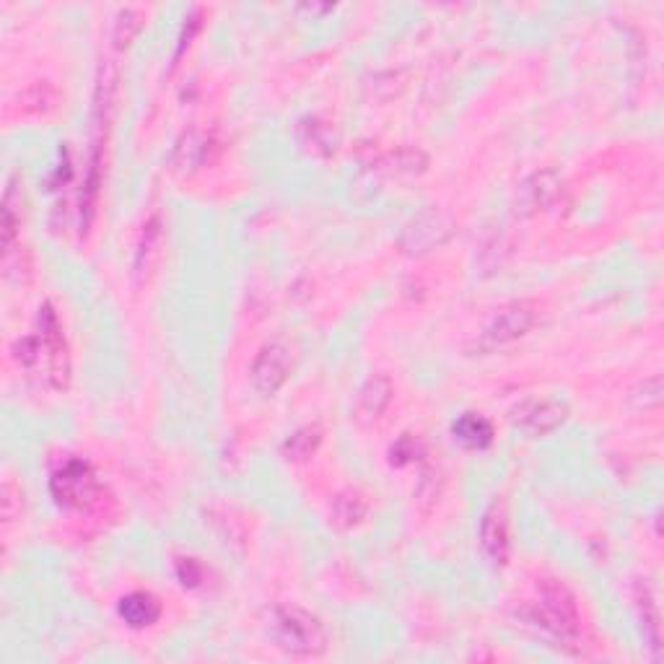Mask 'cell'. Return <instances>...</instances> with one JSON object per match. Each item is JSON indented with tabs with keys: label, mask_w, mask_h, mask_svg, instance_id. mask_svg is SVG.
<instances>
[{
	"label": "cell",
	"mask_w": 664,
	"mask_h": 664,
	"mask_svg": "<svg viewBox=\"0 0 664 664\" xmlns=\"http://www.w3.org/2000/svg\"><path fill=\"white\" fill-rule=\"evenodd\" d=\"M535 620L537 626L556 633L561 639L576 636L579 633V610H576L574 594L563 584H558V581H543V587H540V607L535 610Z\"/></svg>",
	"instance_id": "3957f363"
},
{
	"label": "cell",
	"mask_w": 664,
	"mask_h": 664,
	"mask_svg": "<svg viewBox=\"0 0 664 664\" xmlns=\"http://www.w3.org/2000/svg\"><path fill=\"white\" fill-rule=\"evenodd\" d=\"M141 29H143L141 11H135V8H122L115 19V32H112L117 50H125V47L133 45V39L141 34Z\"/></svg>",
	"instance_id": "2e32d148"
},
{
	"label": "cell",
	"mask_w": 664,
	"mask_h": 664,
	"mask_svg": "<svg viewBox=\"0 0 664 664\" xmlns=\"http://www.w3.org/2000/svg\"><path fill=\"white\" fill-rule=\"evenodd\" d=\"M566 418H569V408L558 400H527L511 415L514 426L532 439L558 431L566 423Z\"/></svg>",
	"instance_id": "8992f818"
},
{
	"label": "cell",
	"mask_w": 664,
	"mask_h": 664,
	"mask_svg": "<svg viewBox=\"0 0 664 664\" xmlns=\"http://www.w3.org/2000/svg\"><path fill=\"white\" fill-rule=\"evenodd\" d=\"M161 247H164V226H161L159 216H151L143 226L138 249H135V273H138V278H146L156 268V262L161 260Z\"/></svg>",
	"instance_id": "30bf717a"
},
{
	"label": "cell",
	"mask_w": 664,
	"mask_h": 664,
	"mask_svg": "<svg viewBox=\"0 0 664 664\" xmlns=\"http://www.w3.org/2000/svg\"><path fill=\"white\" fill-rule=\"evenodd\" d=\"M392 465L395 467H405L410 465V462L418 460V454H421V444H418V439L410 434H405L403 439L397 441L395 447H392Z\"/></svg>",
	"instance_id": "ac0fdd59"
},
{
	"label": "cell",
	"mask_w": 664,
	"mask_h": 664,
	"mask_svg": "<svg viewBox=\"0 0 664 664\" xmlns=\"http://www.w3.org/2000/svg\"><path fill=\"white\" fill-rule=\"evenodd\" d=\"M449 234H452V221H449L444 213L428 211L415 218L413 226H408L403 244L410 252H426V249H431L434 244L444 242Z\"/></svg>",
	"instance_id": "9c48e42d"
},
{
	"label": "cell",
	"mask_w": 664,
	"mask_h": 664,
	"mask_svg": "<svg viewBox=\"0 0 664 664\" xmlns=\"http://www.w3.org/2000/svg\"><path fill=\"white\" fill-rule=\"evenodd\" d=\"M117 613H120V618L125 620L130 628H148L161 618V605L154 594L130 592L120 600Z\"/></svg>",
	"instance_id": "8fae6325"
},
{
	"label": "cell",
	"mask_w": 664,
	"mask_h": 664,
	"mask_svg": "<svg viewBox=\"0 0 664 664\" xmlns=\"http://www.w3.org/2000/svg\"><path fill=\"white\" fill-rule=\"evenodd\" d=\"M366 517V501L361 496H338L335 504H332V522L343 527V530H351L356 524H361V519Z\"/></svg>",
	"instance_id": "5bb4252c"
},
{
	"label": "cell",
	"mask_w": 664,
	"mask_h": 664,
	"mask_svg": "<svg viewBox=\"0 0 664 664\" xmlns=\"http://www.w3.org/2000/svg\"><path fill=\"white\" fill-rule=\"evenodd\" d=\"M291 371H294L291 348L283 343H270L257 353L252 371H249V379H252V387H255L260 395L270 397L288 382Z\"/></svg>",
	"instance_id": "277c9868"
},
{
	"label": "cell",
	"mask_w": 664,
	"mask_h": 664,
	"mask_svg": "<svg viewBox=\"0 0 664 664\" xmlns=\"http://www.w3.org/2000/svg\"><path fill=\"white\" fill-rule=\"evenodd\" d=\"M205 138L198 133V130H192V133H187L182 141L177 143V148H174V164L182 169V172H187V169H195V166L203 161L205 156Z\"/></svg>",
	"instance_id": "9a60e30c"
},
{
	"label": "cell",
	"mask_w": 664,
	"mask_h": 664,
	"mask_svg": "<svg viewBox=\"0 0 664 664\" xmlns=\"http://www.w3.org/2000/svg\"><path fill=\"white\" fill-rule=\"evenodd\" d=\"M177 576L182 581V587H198L200 579H203V569H200L198 561H192V558H182L177 563Z\"/></svg>",
	"instance_id": "d6986e66"
},
{
	"label": "cell",
	"mask_w": 664,
	"mask_h": 664,
	"mask_svg": "<svg viewBox=\"0 0 664 664\" xmlns=\"http://www.w3.org/2000/svg\"><path fill=\"white\" fill-rule=\"evenodd\" d=\"M392 400V382L384 374H371L361 390L356 395V403H353V421L358 426H371L374 421L382 418V413L387 410Z\"/></svg>",
	"instance_id": "52a82bcc"
},
{
	"label": "cell",
	"mask_w": 664,
	"mask_h": 664,
	"mask_svg": "<svg viewBox=\"0 0 664 664\" xmlns=\"http://www.w3.org/2000/svg\"><path fill=\"white\" fill-rule=\"evenodd\" d=\"M480 545L486 550L488 561L496 563V566H504L506 558H509V522H506V511L501 504H493L483 514Z\"/></svg>",
	"instance_id": "ba28073f"
},
{
	"label": "cell",
	"mask_w": 664,
	"mask_h": 664,
	"mask_svg": "<svg viewBox=\"0 0 664 664\" xmlns=\"http://www.w3.org/2000/svg\"><path fill=\"white\" fill-rule=\"evenodd\" d=\"M320 441H322V431L317 426L299 428L294 436H288V439L283 441L281 452H283V457H286V460L301 462V460H307V457H312V454L317 452Z\"/></svg>",
	"instance_id": "4fadbf2b"
},
{
	"label": "cell",
	"mask_w": 664,
	"mask_h": 664,
	"mask_svg": "<svg viewBox=\"0 0 664 664\" xmlns=\"http://www.w3.org/2000/svg\"><path fill=\"white\" fill-rule=\"evenodd\" d=\"M558 187H561V182H558L556 174H553V172L537 174L530 185H527V190H530V195H532V205L537 208V205L553 203V198L558 195Z\"/></svg>",
	"instance_id": "e0dca14e"
},
{
	"label": "cell",
	"mask_w": 664,
	"mask_h": 664,
	"mask_svg": "<svg viewBox=\"0 0 664 664\" xmlns=\"http://www.w3.org/2000/svg\"><path fill=\"white\" fill-rule=\"evenodd\" d=\"M50 491L63 509L89 511L102 501V483L89 462L68 460L58 473L52 475Z\"/></svg>",
	"instance_id": "7a4b0ae2"
},
{
	"label": "cell",
	"mask_w": 664,
	"mask_h": 664,
	"mask_svg": "<svg viewBox=\"0 0 664 664\" xmlns=\"http://www.w3.org/2000/svg\"><path fill=\"white\" fill-rule=\"evenodd\" d=\"M275 646L294 657H317L327 649V631L312 613L301 607H278L270 618Z\"/></svg>",
	"instance_id": "6da1fadb"
},
{
	"label": "cell",
	"mask_w": 664,
	"mask_h": 664,
	"mask_svg": "<svg viewBox=\"0 0 664 664\" xmlns=\"http://www.w3.org/2000/svg\"><path fill=\"white\" fill-rule=\"evenodd\" d=\"M535 322V307H530L527 301H517V304L501 309V312L493 317V322L486 327V332H483L480 348H483V351H493L498 345L514 343V340L524 338V335L535 327Z\"/></svg>",
	"instance_id": "5b68a950"
},
{
	"label": "cell",
	"mask_w": 664,
	"mask_h": 664,
	"mask_svg": "<svg viewBox=\"0 0 664 664\" xmlns=\"http://www.w3.org/2000/svg\"><path fill=\"white\" fill-rule=\"evenodd\" d=\"M454 439L467 449H486L493 441V426L486 415L465 413L452 423Z\"/></svg>",
	"instance_id": "7c38bea8"
}]
</instances>
